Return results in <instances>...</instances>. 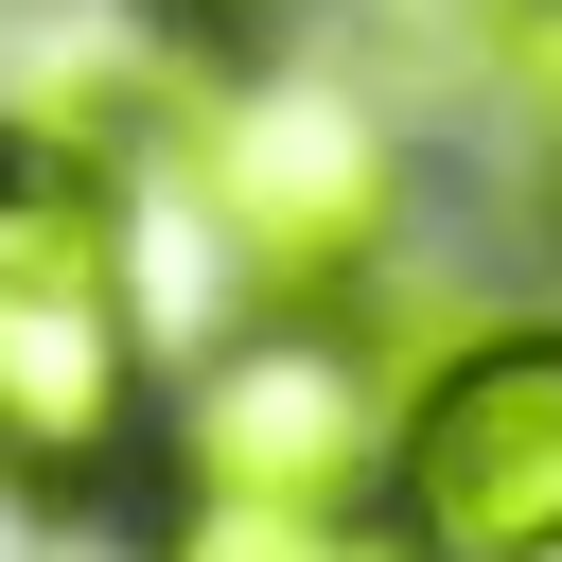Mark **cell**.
<instances>
[{"label":"cell","mask_w":562,"mask_h":562,"mask_svg":"<svg viewBox=\"0 0 562 562\" xmlns=\"http://www.w3.org/2000/svg\"><path fill=\"white\" fill-rule=\"evenodd\" d=\"M140 439V299L123 211L70 158H0V474L88 492Z\"/></svg>","instance_id":"obj_1"},{"label":"cell","mask_w":562,"mask_h":562,"mask_svg":"<svg viewBox=\"0 0 562 562\" xmlns=\"http://www.w3.org/2000/svg\"><path fill=\"white\" fill-rule=\"evenodd\" d=\"M386 527L422 562H562V316L439 351V386L386 422Z\"/></svg>","instance_id":"obj_2"},{"label":"cell","mask_w":562,"mask_h":562,"mask_svg":"<svg viewBox=\"0 0 562 562\" xmlns=\"http://www.w3.org/2000/svg\"><path fill=\"white\" fill-rule=\"evenodd\" d=\"M211 228H228V263H246L263 299L369 281L386 228H404V140H386V105L334 88V70H263V88L211 123Z\"/></svg>","instance_id":"obj_3"},{"label":"cell","mask_w":562,"mask_h":562,"mask_svg":"<svg viewBox=\"0 0 562 562\" xmlns=\"http://www.w3.org/2000/svg\"><path fill=\"white\" fill-rule=\"evenodd\" d=\"M176 457H193V492H299V509H334V492L386 474V404H369V369L316 334V299H281V334L193 386Z\"/></svg>","instance_id":"obj_4"},{"label":"cell","mask_w":562,"mask_h":562,"mask_svg":"<svg viewBox=\"0 0 562 562\" xmlns=\"http://www.w3.org/2000/svg\"><path fill=\"white\" fill-rule=\"evenodd\" d=\"M176 562H422V544L369 527L351 492H334V509H299V492H193V509H176Z\"/></svg>","instance_id":"obj_5"},{"label":"cell","mask_w":562,"mask_h":562,"mask_svg":"<svg viewBox=\"0 0 562 562\" xmlns=\"http://www.w3.org/2000/svg\"><path fill=\"white\" fill-rule=\"evenodd\" d=\"M527 70H544V88H562V0H544V18H527Z\"/></svg>","instance_id":"obj_6"},{"label":"cell","mask_w":562,"mask_h":562,"mask_svg":"<svg viewBox=\"0 0 562 562\" xmlns=\"http://www.w3.org/2000/svg\"><path fill=\"white\" fill-rule=\"evenodd\" d=\"M176 18H281V0H176Z\"/></svg>","instance_id":"obj_7"}]
</instances>
